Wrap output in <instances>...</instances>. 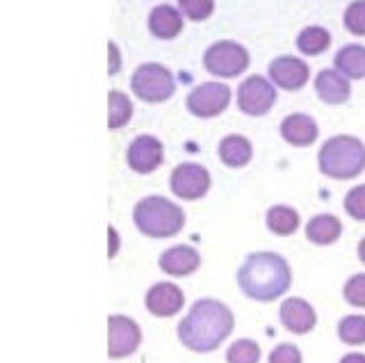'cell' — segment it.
<instances>
[{"mask_svg":"<svg viewBox=\"0 0 365 363\" xmlns=\"http://www.w3.org/2000/svg\"><path fill=\"white\" fill-rule=\"evenodd\" d=\"M338 336L347 345L365 343V315H347L338 324Z\"/></svg>","mask_w":365,"mask_h":363,"instance_id":"obj_25","label":"cell"},{"mask_svg":"<svg viewBox=\"0 0 365 363\" xmlns=\"http://www.w3.org/2000/svg\"><path fill=\"white\" fill-rule=\"evenodd\" d=\"M251 142L242 135H228L220 142V158L228 167H245L251 160Z\"/></svg>","mask_w":365,"mask_h":363,"instance_id":"obj_21","label":"cell"},{"mask_svg":"<svg viewBox=\"0 0 365 363\" xmlns=\"http://www.w3.org/2000/svg\"><path fill=\"white\" fill-rule=\"evenodd\" d=\"M277 103V89L260 76H251L237 89V106L249 117H262Z\"/></svg>","mask_w":365,"mask_h":363,"instance_id":"obj_7","label":"cell"},{"mask_svg":"<svg viewBox=\"0 0 365 363\" xmlns=\"http://www.w3.org/2000/svg\"><path fill=\"white\" fill-rule=\"evenodd\" d=\"M199 263H201L199 252L194 247H187V245L171 247L163 256H160V267H163V272H167V275H171V277H187L199 267Z\"/></svg>","mask_w":365,"mask_h":363,"instance_id":"obj_16","label":"cell"},{"mask_svg":"<svg viewBox=\"0 0 365 363\" xmlns=\"http://www.w3.org/2000/svg\"><path fill=\"white\" fill-rule=\"evenodd\" d=\"M359 258H361L363 263H365V237H363V240H361V245H359Z\"/></svg>","mask_w":365,"mask_h":363,"instance_id":"obj_35","label":"cell"},{"mask_svg":"<svg viewBox=\"0 0 365 363\" xmlns=\"http://www.w3.org/2000/svg\"><path fill=\"white\" fill-rule=\"evenodd\" d=\"M340 363H365V354H347Z\"/></svg>","mask_w":365,"mask_h":363,"instance_id":"obj_33","label":"cell"},{"mask_svg":"<svg viewBox=\"0 0 365 363\" xmlns=\"http://www.w3.org/2000/svg\"><path fill=\"white\" fill-rule=\"evenodd\" d=\"M110 237H112V256H114V252H117V231H114V229H110Z\"/></svg>","mask_w":365,"mask_h":363,"instance_id":"obj_34","label":"cell"},{"mask_svg":"<svg viewBox=\"0 0 365 363\" xmlns=\"http://www.w3.org/2000/svg\"><path fill=\"white\" fill-rule=\"evenodd\" d=\"M210 188V174L208 169L194 163L178 165L174 172H171V192L180 199H199L203 197Z\"/></svg>","mask_w":365,"mask_h":363,"instance_id":"obj_10","label":"cell"},{"mask_svg":"<svg viewBox=\"0 0 365 363\" xmlns=\"http://www.w3.org/2000/svg\"><path fill=\"white\" fill-rule=\"evenodd\" d=\"M281 135L292 146H308L317 140V123L308 115H290L281 123Z\"/></svg>","mask_w":365,"mask_h":363,"instance_id":"obj_17","label":"cell"},{"mask_svg":"<svg viewBox=\"0 0 365 363\" xmlns=\"http://www.w3.org/2000/svg\"><path fill=\"white\" fill-rule=\"evenodd\" d=\"M110 58H112L110 76H114V73H117V69H119V51H117V44H110Z\"/></svg>","mask_w":365,"mask_h":363,"instance_id":"obj_32","label":"cell"},{"mask_svg":"<svg viewBox=\"0 0 365 363\" xmlns=\"http://www.w3.org/2000/svg\"><path fill=\"white\" fill-rule=\"evenodd\" d=\"M269 363H302V354L294 345L283 343L269 354Z\"/></svg>","mask_w":365,"mask_h":363,"instance_id":"obj_31","label":"cell"},{"mask_svg":"<svg viewBox=\"0 0 365 363\" xmlns=\"http://www.w3.org/2000/svg\"><path fill=\"white\" fill-rule=\"evenodd\" d=\"M133 117V103H130V98L121 94V92H110V119H108V126L112 131H117L121 128L123 123H128Z\"/></svg>","mask_w":365,"mask_h":363,"instance_id":"obj_24","label":"cell"},{"mask_svg":"<svg viewBox=\"0 0 365 363\" xmlns=\"http://www.w3.org/2000/svg\"><path fill=\"white\" fill-rule=\"evenodd\" d=\"M182 302V290L174 283H155V286L146 292V309L158 317H171L180 311Z\"/></svg>","mask_w":365,"mask_h":363,"instance_id":"obj_13","label":"cell"},{"mask_svg":"<svg viewBox=\"0 0 365 363\" xmlns=\"http://www.w3.org/2000/svg\"><path fill=\"white\" fill-rule=\"evenodd\" d=\"M148 30H151L158 39H174L182 30L180 12L171 5H158L153 12L148 14Z\"/></svg>","mask_w":365,"mask_h":363,"instance_id":"obj_18","label":"cell"},{"mask_svg":"<svg viewBox=\"0 0 365 363\" xmlns=\"http://www.w3.org/2000/svg\"><path fill=\"white\" fill-rule=\"evenodd\" d=\"M267 226L277 235H290L299 226V215L288 206H274L267 210Z\"/></svg>","mask_w":365,"mask_h":363,"instance_id":"obj_23","label":"cell"},{"mask_svg":"<svg viewBox=\"0 0 365 363\" xmlns=\"http://www.w3.org/2000/svg\"><path fill=\"white\" fill-rule=\"evenodd\" d=\"M142 332L135 320L123 315H110L108 320V354L110 359H123L140 347Z\"/></svg>","mask_w":365,"mask_h":363,"instance_id":"obj_9","label":"cell"},{"mask_svg":"<svg viewBox=\"0 0 365 363\" xmlns=\"http://www.w3.org/2000/svg\"><path fill=\"white\" fill-rule=\"evenodd\" d=\"M258 359H260V347L249 338L235 340L226 352L228 363H258Z\"/></svg>","mask_w":365,"mask_h":363,"instance_id":"obj_26","label":"cell"},{"mask_svg":"<svg viewBox=\"0 0 365 363\" xmlns=\"http://www.w3.org/2000/svg\"><path fill=\"white\" fill-rule=\"evenodd\" d=\"M182 14L192 21H205L215 9V0H178Z\"/></svg>","mask_w":365,"mask_h":363,"instance_id":"obj_28","label":"cell"},{"mask_svg":"<svg viewBox=\"0 0 365 363\" xmlns=\"http://www.w3.org/2000/svg\"><path fill=\"white\" fill-rule=\"evenodd\" d=\"M203 66L217 78H235L249 66V53L235 41H217L205 51Z\"/></svg>","mask_w":365,"mask_h":363,"instance_id":"obj_6","label":"cell"},{"mask_svg":"<svg viewBox=\"0 0 365 363\" xmlns=\"http://www.w3.org/2000/svg\"><path fill=\"white\" fill-rule=\"evenodd\" d=\"M231 101V89L222 83H201L187 96V110L194 117L210 119L222 115Z\"/></svg>","mask_w":365,"mask_h":363,"instance_id":"obj_8","label":"cell"},{"mask_svg":"<svg viewBox=\"0 0 365 363\" xmlns=\"http://www.w3.org/2000/svg\"><path fill=\"white\" fill-rule=\"evenodd\" d=\"M345 28L356 37H365V0H354L345 9Z\"/></svg>","mask_w":365,"mask_h":363,"instance_id":"obj_27","label":"cell"},{"mask_svg":"<svg viewBox=\"0 0 365 363\" xmlns=\"http://www.w3.org/2000/svg\"><path fill=\"white\" fill-rule=\"evenodd\" d=\"M315 92L319 98L324 101V103L340 106V103H345L351 94L349 78H345L340 71L324 69V71H319L315 78Z\"/></svg>","mask_w":365,"mask_h":363,"instance_id":"obj_15","label":"cell"},{"mask_svg":"<svg viewBox=\"0 0 365 363\" xmlns=\"http://www.w3.org/2000/svg\"><path fill=\"white\" fill-rule=\"evenodd\" d=\"M135 224L146 237H171L185 224V213L165 197H146L135 206Z\"/></svg>","mask_w":365,"mask_h":363,"instance_id":"obj_4","label":"cell"},{"mask_svg":"<svg viewBox=\"0 0 365 363\" xmlns=\"http://www.w3.org/2000/svg\"><path fill=\"white\" fill-rule=\"evenodd\" d=\"M336 71H340L345 78L351 81H361L365 78V46L361 44H347L336 55Z\"/></svg>","mask_w":365,"mask_h":363,"instance_id":"obj_19","label":"cell"},{"mask_svg":"<svg viewBox=\"0 0 365 363\" xmlns=\"http://www.w3.org/2000/svg\"><path fill=\"white\" fill-rule=\"evenodd\" d=\"M345 300L351 306L365 309V275H356L345 283Z\"/></svg>","mask_w":365,"mask_h":363,"instance_id":"obj_30","label":"cell"},{"mask_svg":"<svg viewBox=\"0 0 365 363\" xmlns=\"http://www.w3.org/2000/svg\"><path fill=\"white\" fill-rule=\"evenodd\" d=\"M345 210L354 220L365 222V185H356L347 192L345 197Z\"/></svg>","mask_w":365,"mask_h":363,"instance_id":"obj_29","label":"cell"},{"mask_svg":"<svg viewBox=\"0 0 365 363\" xmlns=\"http://www.w3.org/2000/svg\"><path fill=\"white\" fill-rule=\"evenodd\" d=\"M174 76L163 64L148 62L137 66V71L133 73V92L146 103H163L174 94Z\"/></svg>","mask_w":365,"mask_h":363,"instance_id":"obj_5","label":"cell"},{"mask_svg":"<svg viewBox=\"0 0 365 363\" xmlns=\"http://www.w3.org/2000/svg\"><path fill=\"white\" fill-rule=\"evenodd\" d=\"M308 64L299 58H290V55H283V58H277L269 64V78L277 83L281 89H288V92H294V89H302L308 83Z\"/></svg>","mask_w":365,"mask_h":363,"instance_id":"obj_12","label":"cell"},{"mask_svg":"<svg viewBox=\"0 0 365 363\" xmlns=\"http://www.w3.org/2000/svg\"><path fill=\"white\" fill-rule=\"evenodd\" d=\"M233 313L217 300H199L178 324L180 343L192 352H212L233 332Z\"/></svg>","mask_w":365,"mask_h":363,"instance_id":"obj_1","label":"cell"},{"mask_svg":"<svg viewBox=\"0 0 365 363\" xmlns=\"http://www.w3.org/2000/svg\"><path fill=\"white\" fill-rule=\"evenodd\" d=\"M128 165L137 174H151L163 165V144L153 135H140L128 146Z\"/></svg>","mask_w":365,"mask_h":363,"instance_id":"obj_11","label":"cell"},{"mask_svg":"<svg viewBox=\"0 0 365 363\" xmlns=\"http://www.w3.org/2000/svg\"><path fill=\"white\" fill-rule=\"evenodd\" d=\"M281 322L292 334H308L315 327L317 315L308 302L292 297V300H285L281 306Z\"/></svg>","mask_w":365,"mask_h":363,"instance_id":"obj_14","label":"cell"},{"mask_svg":"<svg viewBox=\"0 0 365 363\" xmlns=\"http://www.w3.org/2000/svg\"><path fill=\"white\" fill-rule=\"evenodd\" d=\"M319 172L329 178L347 180L365 169V144L351 135H336L319 149Z\"/></svg>","mask_w":365,"mask_h":363,"instance_id":"obj_3","label":"cell"},{"mask_svg":"<svg viewBox=\"0 0 365 363\" xmlns=\"http://www.w3.org/2000/svg\"><path fill=\"white\" fill-rule=\"evenodd\" d=\"M290 265L285 258L272 252H258L247 256L237 270V286L251 300L272 302L290 288Z\"/></svg>","mask_w":365,"mask_h":363,"instance_id":"obj_2","label":"cell"},{"mask_svg":"<svg viewBox=\"0 0 365 363\" xmlns=\"http://www.w3.org/2000/svg\"><path fill=\"white\" fill-rule=\"evenodd\" d=\"M331 46V35L319 26L304 28L297 37V48L304 55H319Z\"/></svg>","mask_w":365,"mask_h":363,"instance_id":"obj_22","label":"cell"},{"mask_svg":"<svg viewBox=\"0 0 365 363\" xmlns=\"http://www.w3.org/2000/svg\"><path fill=\"white\" fill-rule=\"evenodd\" d=\"M342 231V224L334 215H317L306 226V237L313 245H334Z\"/></svg>","mask_w":365,"mask_h":363,"instance_id":"obj_20","label":"cell"}]
</instances>
